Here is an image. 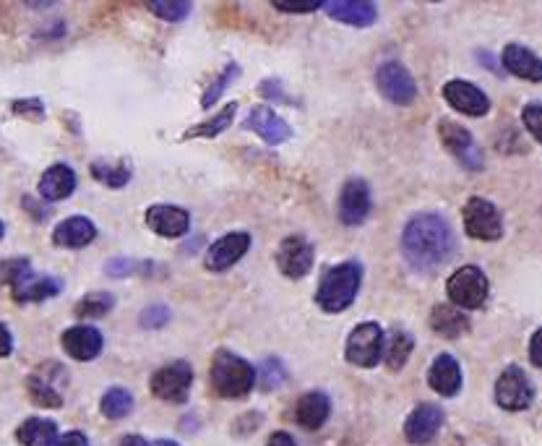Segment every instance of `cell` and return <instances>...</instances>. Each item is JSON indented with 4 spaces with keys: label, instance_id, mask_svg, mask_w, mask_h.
I'll use <instances>...</instances> for the list:
<instances>
[{
    "label": "cell",
    "instance_id": "cell-52",
    "mask_svg": "<svg viewBox=\"0 0 542 446\" xmlns=\"http://www.w3.org/2000/svg\"><path fill=\"white\" fill-rule=\"evenodd\" d=\"M154 446H180L178 441H170V439H159Z\"/></svg>",
    "mask_w": 542,
    "mask_h": 446
},
{
    "label": "cell",
    "instance_id": "cell-16",
    "mask_svg": "<svg viewBox=\"0 0 542 446\" xmlns=\"http://www.w3.org/2000/svg\"><path fill=\"white\" fill-rule=\"evenodd\" d=\"M443 428V410L433 402H423L404 420V439L415 446H425L436 439Z\"/></svg>",
    "mask_w": 542,
    "mask_h": 446
},
{
    "label": "cell",
    "instance_id": "cell-28",
    "mask_svg": "<svg viewBox=\"0 0 542 446\" xmlns=\"http://www.w3.org/2000/svg\"><path fill=\"white\" fill-rule=\"evenodd\" d=\"M89 173H92V178L97 180V183L113 188V191L126 188L133 178L131 162L128 160H94L92 165H89Z\"/></svg>",
    "mask_w": 542,
    "mask_h": 446
},
{
    "label": "cell",
    "instance_id": "cell-33",
    "mask_svg": "<svg viewBox=\"0 0 542 446\" xmlns=\"http://www.w3.org/2000/svg\"><path fill=\"white\" fill-rule=\"evenodd\" d=\"M115 308V295L113 293H105V290H97V293H86L84 298L76 303V316H81V319H102V316H107V313Z\"/></svg>",
    "mask_w": 542,
    "mask_h": 446
},
{
    "label": "cell",
    "instance_id": "cell-40",
    "mask_svg": "<svg viewBox=\"0 0 542 446\" xmlns=\"http://www.w3.org/2000/svg\"><path fill=\"white\" fill-rule=\"evenodd\" d=\"M172 319V313L167 306H149L141 313V327L144 329H162L167 321Z\"/></svg>",
    "mask_w": 542,
    "mask_h": 446
},
{
    "label": "cell",
    "instance_id": "cell-31",
    "mask_svg": "<svg viewBox=\"0 0 542 446\" xmlns=\"http://www.w3.org/2000/svg\"><path fill=\"white\" fill-rule=\"evenodd\" d=\"M157 269H162L154 261H136V259H126V256H118V259H110L105 264V274L107 277H113V280H123V277H154Z\"/></svg>",
    "mask_w": 542,
    "mask_h": 446
},
{
    "label": "cell",
    "instance_id": "cell-30",
    "mask_svg": "<svg viewBox=\"0 0 542 446\" xmlns=\"http://www.w3.org/2000/svg\"><path fill=\"white\" fill-rule=\"evenodd\" d=\"M235 115H238V102H230V105H225L222 110H219L214 118L204 120V123H199V126H191L183 134V141H191V139H217L219 134H225L227 128L235 123Z\"/></svg>",
    "mask_w": 542,
    "mask_h": 446
},
{
    "label": "cell",
    "instance_id": "cell-37",
    "mask_svg": "<svg viewBox=\"0 0 542 446\" xmlns=\"http://www.w3.org/2000/svg\"><path fill=\"white\" fill-rule=\"evenodd\" d=\"M146 8H149V14H154L162 21H170V24H178V21L188 19L193 11L188 0H154V3H149Z\"/></svg>",
    "mask_w": 542,
    "mask_h": 446
},
{
    "label": "cell",
    "instance_id": "cell-48",
    "mask_svg": "<svg viewBox=\"0 0 542 446\" xmlns=\"http://www.w3.org/2000/svg\"><path fill=\"white\" fill-rule=\"evenodd\" d=\"M24 207H27L29 217H34V220H37V222H45L47 214H50L45 207H42L40 201H32V199H29V196H27V199H24Z\"/></svg>",
    "mask_w": 542,
    "mask_h": 446
},
{
    "label": "cell",
    "instance_id": "cell-15",
    "mask_svg": "<svg viewBox=\"0 0 542 446\" xmlns=\"http://www.w3.org/2000/svg\"><path fill=\"white\" fill-rule=\"evenodd\" d=\"M63 384H66V371L55 363H47L27 379L29 397L40 407H60L63 405V392H60Z\"/></svg>",
    "mask_w": 542,
    "mask_h": 446
},
{
    "label": "cell",
    "instance_id": "cell-3",
    "mask_svg": "<svg viewBox=\"0 0 542 446\" xmlns=\"http://www.w3.org/2000/svg\"><path fill=\"white\" fill-rule=\"evenodd\" d=\"M256 387V368L230 350H217L212 358V389L222 400H243Z\"/></svg>",
    "mask_w": 542,
    "mask_h": 446
},
{
    "label": "cell",
    "instance_id": "cell-24",
    "mask_svg": "<svg viewBox=\"0 0 542 446\" xmlns=\"http://www.w3.org/2000/svg\"><path fill=\"white\" fill-rule=\"evenodd\" d=\"M97 238V227L89 217H68V220L58 222L53 230V243L60 248H86Z\"/></svg>",
    "mask_w": 542,
    "mask_h": 446
},
{
    "label": "cell",
    "instance_id": "cell-9",
    "mask_svg": "<svg viewBox=\"0 0 542 446\" xmlns=\"http://www.w3.org/2000/svg\"><path fill=\"white\" fill-rule=\"evenodd\" d=\"M376 87L381 97L391 102V105L407 107L415 102L417 84L412 74L399 63V60H386L376 71Z\"/></svg>",
    "mask_w": 542,
    "mask_h": 446
},
{
    "label": "cell",
    "instance_id": "cell-22",
    "mask_svg": "<svg viewBox=\"0 0 542 446\" xmlns=\"http://www.w3.org/2000/svg\"><path fill=\"white\" fill-rule=\"evenodd\" d=\"M60 290H63V282L34 272H27L16 285H11L16 303H42V300L58 298Z\"/></svg>",
    "mask_w": 542,
    "mask_h": 446
},
{
    "label": "cell",
    "instance_id": "cell-53",
    "mask_svg": "<svg viewBox=\"0 0 542 446\" xmlns=\"http://www.w3.org/2000/svg\"><path fill=\"white\" fill-rule=\"evenodd\" d=\"M3 233H6V227H3V222H0V238H3Z\"/></svg>",
    "mask_w": 542,
    "mask_h": 446
},
{
    "label": "cell",
    "instance_id": "cell-5",
    "mask_svg": "<svg viewBox=\"0 0 542 446\" xmlns=\"http://www.w3.org/2000/svg\"><path fill=\"white\" fill-rule=\"evenodd\" d=\"M446 293H449L451 303L462 311H475V308H483L485 300L490 295V282L485 277V272L475 264H467V267H459L457 272L451 274L449 282H446Z\"/></svg>",
    "mask_w": 542,
    "mask_h": 446
},
{
    "label": "cell",
    "instance_id": "cell-4",
    "mask_svg": "<svg viewBox=\"0 0 542 446\" xmlns=\"http://www.w3.org/2000/svg\"><path fill=\"white\" fill-rule=\"evenodd\" d=\"M386 353V334L376 321H363L347 337L344 358L357 368H376Z\"/></svg>",
    "mask_w": 542,
    "mask_h": 446
},
{
    "label": "cell",
    "instance_id": "cell-26",
    "mask_svg": "<svg viewBox=\"0 0 542 446\" xmlns=\"http://www.w3.org/2000/svg\"><path fill=\"white\" fill-rule=\"evenodd\" d=\"M331 402L324 392H308L303 394L295 405V420L305 431H318L329 420Z\"/></svg>",
    "mask_w": 542,
    "mask_h": 446
},
{
    "label": "cell",
    "instance_id": "cell-19",
    "mask_svg": "<svg viewBox=\"0 0 542 446\" xmlns=\"http://www.w3.org/2000/svg\"><path fill=\"white\" fill-rule=\"evenodd\" d=\"M60 345H63V350H66L73 360L89 363V360L100 358L102 347H105V340H102V332L81 324V327L66 329L63 337H60Z\"/></svg>",
    "mask_w": 542,
    "mask_h": 446
},
{
    "label": "cell",
    "instance_id": "cell-44",
    "mask_svg": "<svg viewBox=\"0 0 542 446\" xmlns=\"http://www.w3.org/2000/svg\"><path fill=\"white\" fill-rule=\"evenodd\" d=\"M258 426H261V415L248 413V415H243L238 423H235V428H232V431H235V436H248V433L256 431Z\"/></svg>",
    "mask_w": 542,
    "mask_h": 446
},
{
    "label": "cell",
    "instance_id": "cell-32",
    "mask_svg": "<svg viewBox=\"0 0 542 446\" xmlns=\"http://www.w3.org/2000/svg\"><path fill=\"white\" fill-rule=\"evenodd\" d=\"M100 410L107 420L128 418L133 413V394L123 387H110L102 394Z\"/></svg>",
    "mask_w": 542,
    "mask_h": 446
},
{
    "label": "cell",
    "instance_id": "cell-20",
    "mask_svg": "<svg viewBox=\"0 0 542 446\" xmlns=\"http://www.w3.org/2000/svg\"><path fill=\"white\" fill-rule=\"evenodd\" d=\"M501 66H503V71L514 74L516 79L535 81V84H540L542 81V58L532 53V50H527L524 45H516V42L503 47Z\"/></svg>",
    "mask_w": 542,
    "mask_h": 446
},
{
    "label": "cell",
    "instance_id": "cell-1",
    "mask_svg": "<svg viewBox=\"0 0 542 446\" xmlns=\"http://www.w3.org/2000/svg\"><path fill=\"white\" fill-rule=\"evenodd\" d=\"M454 230L441 214L420 212L402 230V253L412 269L433 274L454 256Z\"/></svg>",
    "mask_w": 542,
    "mask_h": 446
},
{
    "label": "cell",
    "instance_id": "cell-38",
    "mask_svg": "<svg viewBox=\"0 0 542 446\" xmlns=\"http://www.w3.org/2000/svg\"><path fill=\"white\" fill-rule=\"evenodd\" d=\"M27 272H32L29 259H8L0 264V282L3 285H16Z\"/></svg>",
    "mask_w": 542,
    "mask_h": 446
},
{
    "label": "cell",
    "instance_id": "cell-7",
    "mask_svg": "<svg viewBox=\"0 0 542 446\" xmlns=\"http://www.w3.org/2000/svg\"><path fill=\"white\" fill-rule=\"evenodd\" d=\"M193 387V368L186 360H175L167 366L159 368L149 381V389L157 400L172 402V405H183L188 400Z\"/></svg>",
    "mask_w": 542,
    "mask_h": 446
},
{
    "label": "cell",
    "instance_id": "cell-51",
    "mask_svg": "<svg viewBox=\"0 0 542 446\" xmlns=\"http://www.w3.org/2000/svg\"><path fill=\"white\" fill-rule=\"evenodd\" d=\"M477 55H480V60H483V66L493 68V71H501V68H498L496 63H493V55H490V53H477Z\"/></svg>",
    "mask_w": 542,
    "mask_h": 446
},
{
    "label": "cell",
    "instance_id": "cell-29",
    "mask_svg": "<svg viewBox=\"0 0 542 446\" xmlns=\"http://www.w3.org/2000/svg\"><path fill=\"white\" fill-rule=\"evenodd\" d=\"M58 436V426L47 418H27L16 428V439L21 446H53Z\"/></svg>",
    "mask_w": 542,
    "mask_h": 446
},
{
    "label": "cell",
    "instance_id": "cell-23",
    "mask_svg": "<svg viewBox=\"0 0 542 446\" xmlns=\"http://www.w3.org/2000/svg\"><path fill=\"white\" fill-rule=\"evenodd\" d=\"M428 384L441 397H457L462 389V368H459L457 358L449 353L438 355L428 371Z\"/></svg>",
    "mask_w": 542,
    "mask_h": 446
},
{
    "label": "cell",
    "instance_id": "cell-25",
    "mask_svg": "<svg viewBox=\"0 0 542 446\" xmlns=\"http://www.w3.org/2000/svg\"><path fill=\"white\" fill-rule=\"evenodd\" d=\"M76 191V173L66 162L50 165L40 178V196L45 201H63Z\"/></svg>",
    "mask_w": 542,
    "mask_h": 446
},
{
    "label": "cell",
    "instance_id": "cell-42",
    "mask_svg": "<svg viewBox=\"0 0 542 446\" xmlns=\"http://www.w3.org/2000/svg\"><path fill=\"white\" fill-rule=\"evenodd\" d=\"M258 94H261L264 100H271V102H287V94L282 92V84H279V81H274V79L261 81Z\"/></svg>",
    "mask_w": 542,
    "mask_h": 446
},
{
    "label": "cell",
    "instance_id": "cell-6",
    "mask_svg": "<svg viewBox=\"0 0 542 446\" xmlns=\"http://www.w3.org/2000/svg\"><path fill=\"white\" fill-rule=\"evenodd\" d=\"M464 233L475 240H498L503 235V217L501 209L493 201L483 199V196H472L462 209Z\"/></svg>",
    "mask_w": 542,
    "mask_h": 446
},
{
    "label": "cell",
    "instance_id": "cell-13",
    "mask_svg": "<svg viewBox=\"0 0 542 446\" xmlns=\"http://www.w3.org/2000/svg\"><path fill=\"white\" fill-rule=\"evenodd\" d=\"M251 248V235L238 230V233H227L219 240H214L209 251L204 256V267L214 274H222L227 269H232L243 259L245 253Z\"/></svg>",
    "mask_w": 542,
    "mask_h": 446
},
{
    "label": "cell",
    "instance_id": "cell-27",
    "mask_svg": "<svg viewBox=\"0 0 542 446\" xmlns=\"http://www.w3.org/2000/svg\"><path fill=\"white\" fill-rule=\"evenodd\" d=\"M430 329L438 334V337H446V340H457L462 334L470 332V319L467 313L457 306H433V313H430Z\"/></svg>",
    "mask_w": 542,
    "mask_h": 446
},
{
    "label": "cell",
    "instance_id": "cell-17",
    "mask_svg": "<svg viewBox=\"0 0 542 446\" xmlns=\"http://www.w3.org/2000/svg\"><path fill=\"white\" fill-rule=\"evenodd\" d=\"M146 227L159 238H183L191 230V214L175 204H152L146 209Z\"/></svg>",
    "mask_w": 542,
    "mask_h": 446
},
{
    "label": "cell",
    "instance_id": "cell-8",
    "mask_svg": "<svg viewBox=\"0 0 542 446\" xmlns=\"http://www.w3.org/2000/svg\"><path fill=\"white\" fill-rule=\"evenodd\" d=\"M438 139H441L443 149L454 157L467 170H483L485 154L477 147L475 136L464 126H459L457 120H441L438 123Z\"/></svg>",
    "mask_w": 542,
    "mask_h": 446
},
{
    "label": "cell",
    "instance_id": "cell-11",
    "mask_svg": "<svg viewBox=\"0 0 542 446\" xmlns=\"http://www.w3.org/2000/svg\"><path fill=\"white\" fill-rule=\"evenodd\" d=\"M443 100L449 102L457 113L470 115V118H483L490 113V97L480 87H475L472 81L451 79L443 84L441 89Z\"/></svg>",
    "mask_w": 542,
    "mask_h": 446
},
{
    "label": "cell",
    "instance_id": "cell-45",
    "mask_svg": "<svg viewBox=\"0 0 542 446\" xmlns=\"http://www.w3.org/2000/svg\"><path fill=\"white\" fill-rule=\"evenodd\" d=\"M529 360H532V366L542 368V327L529 340Z\"/></svg>",
    "mask_w": 542,
    "mask_h": 446
},
{
    "label": "cell",
    "instance_id": "cell-12",
    "mask_svg": "<svg viewBox=\"0 0 542 446\" xmlns=\"http://www.w3.org/2000/svg\"><path fill=\"white\" fill-rule=\"evenodd\" d=\"M313 261H316V253L303 235H290L279 243L277 267L290 280H303L305 274L313 269Z\"/></svg>",
    "mask_w": 542,
    "mask_h": 446
},
{
    "label": "cell",
    "instance_id": "cell-34",
    "mask_svg": "<svg viewBox=\"0 0 542 446\" xmlns=\"http://www.w3.org/2000/svg\"><path fill=\"white\" fill-rule=\"evenodd\" d=\"M412 347H415V340H412L410 332H394V337L386 342V366H389L391 371H402V368L407 366V360H410Z\"/></svg>",
    "mask_w": 542,
    "mask_h": 446
},
{
    "label": "cell",
    "instance_id": "cell-10",
    "mask_svg": "<svg viewBox=\"0 0 542 446\" xmlns=\"http://www.w3.org/2000/svg\"><path fill=\"white\" fill-rule=\"evenodd\" d=\"M496 402L498 407L509 413H522L535 402V387L527 379V373L519 366L503 368V373L496 381Z\"/></svg>",
    "mask_w": 542,
    "mask_h": 446
},
{
    "label": "cell",
    "instance_id": "cell-14",
    "mask_svg": "<svg viewBox=\"0 0 542 446\" xmlns=\"http://www.w3.org/2000/svg\"><path fill=\"white\" fill-rule=\"evenodd\" d=\"M371 214V188L363 178H350L339 194V222L347 227L363 225Z\"/></svg>",
    "mask_w": 542,
    "mask_h": 446
},
{
    "label": "cell",
    "instance_id": "cell-18",
    "mask_svg": "<svg viewBox=\"0 0 542 446\" xmlns=\"http://www.w3.org/2000/svg\"><path fill=\"white\" fill-rule=\"evenodd\" d=\"M245 128L253 131L258 139H264L266 144H271V147L285 144V141L292 136V128L287 126V120L279 118L269 105L253 107L251 113H248V118H245Z\"/></svg>",
    "mask_w": 542,
    "mask_h": 446
},
{
    "label": "cell",
    "instance_id": "cell-21",
    "mask_svg": "<svg viewBox=\"0 0 542 446\" xmlns=\"http://www.w3.org/2000/svg\"><path fill=\"white\" fill-rule=\"evenodd\" d=\"M324 11L347 27H371L378 19V8L371 0H331L324 3Z\"/></svg>",
    "mask_w": 542,
    "mask_h": 446
},
{
    "label": "cell",
    "instance_id": "cell-39",
    "mask_svg": "<svg viewBox=\"0 0 542 446\" xmlns=\"http://www.w3.org/2000/svg\"><path fill=\"white\" fill-rule=\"evenodd\" d=\"M522 123L529 134L535 136V141L542 144V102H529V105H524Z\"/></svg>",
    "mask_w": 542,
    "mask_h": 446
},
{
    "label": "cell",
    "instance_id": "cell-43",
    "mask_svg": "<svg viewBox=\"0 0 542 446\" xmlns=\"http://www.w3.org/2000/svg\"><path fill=\"white\" fill-rule=\"evenodd\" d=\"M274 8L277 11H282V14H313V11H318V8H324V3H277L274 0Z\"/></svg>",
    "mask_w": 542,
    "mask_h": 446
},
{
    "label": "cell",
    "instance_id": "cell-35",
    "mask_svg": "<svg viewBox=\"0 0 542 446\" xmlns=\"http://www.w3.org/2000/svg\"><path fill=\"white\" fill-rule=\"evenodd\" d=\"M287 381V368L285 363L279 358H266L261 360V366H258L256 371V384L264 392H274V389H279L282 384Z\"/></svg>",
    "mask_w": 542,
    "mask_h": 446
},
{
    "label": "cell",
    "instance_id": "cell-46",
    "mask_svg": "<svg viewBox=\"0 0 542 446\" xmlns=\"http://www.w3.org/2000/svg\"><path fill=\"white\" fill-rule=\"evenodd\" d=\"M53 446H89V439H86L81 431H68L63 433V436H58Z\"/></svg>",
    "mask_w": 542,
    "mask_h": 446
},
{
    "label": "cell",
    "instance_id": "cell-50",
    "mask_svg": "<svg viewBox=\"0 0 542 446\" xmlns=\"http://www.w3.org/2000/svg\"><path fill=\"white\" fill-rule=\"evenodd\" d=\"M118 446H154V444H149V441H146L144 436H136V433H128V436H123V439H120Z\"/></svg>",
    "mask_w": 542,
    "mask_h": 446
},
{
    "label": "cell",
    "instance_id": "cell-49",
    "mask_svg": "<svg viewBox=\"0 0 542 446\" xmlns=\"http://www.w3.org/2000/svg\"><path fill=\"white\" fill-rule=\"evenodd\" d=\"M266 446H298V444H295V439H292L290 433L277 431V433H271L269 441H266Z\"/></svg>",
    "mask_w": 542,
    "mask_h": 446
},
{
    "label": "cell",
    "instance_id": "cell-47",
    "mask_svg": "<svg viewBox=\"0 0 542 446\" xmlns=\"http://www.w3.org/2000/svg\"><path fill=\"white\" fill-rule=\"evenodd\" d=\"M11 350H14V334L6 324H0V358H8Z\"/></svg>",
    "mask_w": 542,
    "mask_h": 446
},
{
    "label": "cell",
    "instance_id": "cell-36",
    "mask_svg": "<svg viewBox=\"0 0 542 446\" xmlns=\"http://www.w3.org/2000/svg\"><path fill=\"white\" fill-rule=\"evenodd\" d=\"M240 74H243V71H240L238 63H227L225 71H222V74H219L217 79H214L212 84H209V89H206L204 97H201V107H206V110H209V107L217 105V102L222 100V94H225L227 89H230V84L235 79H238Z\"/></svg>",
    "mask_w": 542,
    "mask_h": 446
},
{
    "label": "cell",
    "instance_id": "cell-41",
    "mask_svg": "<svg viewBox=\"0 0 542 446\" xmlns=\"http://www.w3.org/2000/svg\"><path fill=\"white\" fill-rule=\"evenodd\" d=\"M11 113L29 120H42L45 118V105H42V100H16L11 102Z\"/></svg>",
    "mask_w": 542,
    "mask_h": 446
},
{
    "label": "cell",
    "instance_id": "cell-2",
    "mask_svg": "<svg viewBox=\"0 0 542 446\" xmlns=\"http://www.w3.org/2000/svg\"><path fill=\"white\" fill-rule=\"evenodd\" d=\"M363 285V267L357 261H344L331 267L318 285L316 303L324 313H342L355 303Z\"/></svg>",
    "mask_w": 542,
    "mask_h": 446
}]
</instances>
